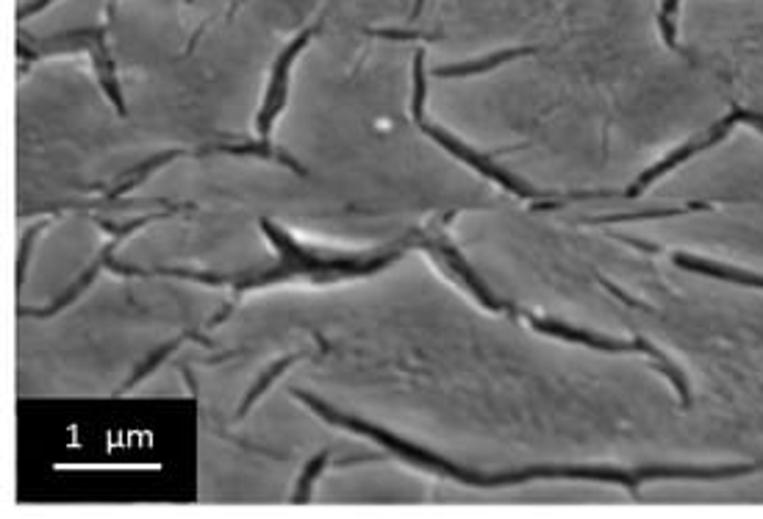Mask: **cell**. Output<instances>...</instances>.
I'll return each mask as SVG.
<instances>
[{
  "label": "cell",
  "mask_w": 763,
  "mask_h": 519,
  "mask_svg": "<svg viewBox=\"0 0 763 519\" xmlns=\"http://www.w3.org/2000/svg\"><path fill=\"white\" fill-rule=\"evenodd\" d=\"M678 3L680 0H664L661 18H658V23H661L664 40H667V45L672 47V51H680L678 36H675V14H678Z\"/></svg>",
  "instance_id": "3"
},
{
  "label": "cell",
  "mask_w": 763,
  "mask_h": 519,
  "mask_svg": "<svg viewBox=\"0 0 763 519\" xmlns=\"http://www.w3.org/2000/svg\"><path fill=\"white\" fill-rule=\"evenodd\" d=\"M675 262L686 269H695V273L711 275V278L733 280V284L757 286V289H763V278H757V275H750V273H741V269L724 267V264H711V262H702V258H689V256H678Z\"/></svg>",
  "instance_id": "1"
},
{
  "label": "cell",
  "mask_w": 763,
  "mask_h": 519,
  "mask_svg": "<svg viewBox=\"0 0 763 519\" xmlns=\"http://www.w3.org/2000/svg\"><path fill=\"white\" fill-rule=\"evenodd\" d=\"M524 53H533V47H517V51H502L497 56L480 59V62H469V64H458V67H439L436 75H473V73H486V70H495L500 64L511 62V59L524 56Z\"/></svg>",
  "instance_id": "2"
},
{
  "label": "cell",
  "mask_w": 763,
  "mask_h": 519,
  "mask_svg": "<svg viewBox=\"0 0 763 519\" xmlns=\"http://www.w3.org/2000/svg\"><path fill=\"white\" fill-rule=\"evenodd\" d=\"M733 117H735V123H752V126L761 128L763 131V117L761 115H752V112H744V109H733Z\"/></svg>",
  "instance_id": "4"
}]
</instances>
